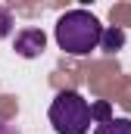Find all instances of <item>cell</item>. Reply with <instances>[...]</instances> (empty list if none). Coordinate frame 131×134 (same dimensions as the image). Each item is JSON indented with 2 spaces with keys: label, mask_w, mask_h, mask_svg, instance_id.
<instances>
[{
  "label": "cell",
  "mask_w": 131,
  "mask_h": 134,
  "mask_svg": "<svg viewBox=\"0 0 131 134\" xmlns=\"http://www.w3.org/2000/svg\"><path fill=\"white\" fill-rule=\"evenodd\" d=\"M47 119L53 125L56 134H88L91 131V103L84 100L78 91H59L50 109H47Z\"/></svg>",
  "instance_id": "2"
},
{
  "label": "cell",
  "mask_w": 131,
  "mask_h": 134,
  "mask_svg": "<svg viewBox=\"0 0 131 134\" xmlns=\"http://www.w3.org/2000/svg\"><path fill=\"white\" fill-rule=\"evenodd\" d=\"M0 134H19V131H13L9 125H3V122H0Z\"/></svg>",
  "instance_id": "8"
},
{
  "label": "cell",
  "mask_w": 131,
  "mask_h": 134,
  "mask_svg": "<svg viewBox=\"0 0 131 134\" xmlns=\"http://www.w3.org/2000/svg\"><path fill=\"white\" fill-rule=\"evenodd\" d=\"M13 50L22 59H34V56H41L47 50V34L41 31V28H22V31L16 34V47Z\"/></svg>",
  "instance_id": "3"
},
{
  "label": "cell",
  "mask_w": 131,
  "mask_h": 134,
  "mask_svg": "<svg viewBox=\"0 0 131 134\" xmlns=\"http://www.w3.org/2000/svg\"><path fill=\"white\" fill-rule=\"evenodd\" d=\"M94 134H131V119H109V122H100Z\"/></svg>",
  "instance_id": "5"
},
{
  "label": "cell",
  "mask_w": 131,
  "mask_h": 134,
  "mask_svg": "<svg viewBox=\"0 0 131 134\" xmlns=\"http://www.w3.org/2000/svg\"><path fill=\"white\" fill-rule=\"evenodd\" d=\"M13 25H16V19H13V13H9L6 6H0V41L13 34Z\"/></svg>",
  "instance_id": "6"
},
{
  "label": "cell",
  "mask_w": 131,
  "mask_h": 134,
  "mask_svg": "<svg viewBox=\"0 0 131 134\" xmlns=\"http://www.w3.org/2000/svg\"><path fill=\"white\" fill-rule=\"evenodd\" d=\"M103 53H119L122 47H125V31L119 28V25H109V28H103L100 34V44H97Z\"/></svg>",
  "instance_id": "4"
},
{
  "label": "cell",
  "mask_w": 131,
  "mask_h": 134,
  "mask_svg": "<svg viewBox=\"0 0 131 134\" xmlns=\"http://www.w3.org/2000/svg\"><path fill=\"white\" fill-rule=\"evenodd\" d=\"M53 34H56V44H59L63 53H69V56H88L91 50H97L103 25L88 9H69V13H63L56 19Z\"/></svg>",
  "instance_id": "1"
},
{
  "label": "cell",
  "mask_w": 131,
  "mask_h": 134,
  "mask_svg": "<svg viewBox=\"0 0 131 134\" xmlns=\"http://www.w3.org/2000/svg\"><path fill=\"white\" fill-rule=\"evenodd\" d=\"M91 119H97V125H100V122H109V119H112V115H109V103H106V100L91 103Z\"/></svg>",
  "instance_id": "7"
}]
</instances>
